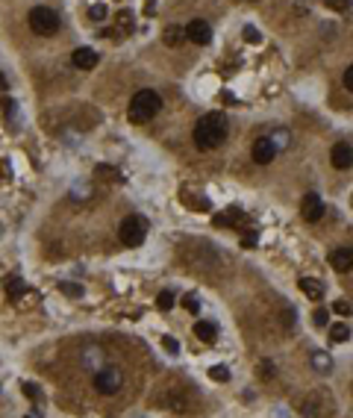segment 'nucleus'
<instances>
[{"label":"nucleus","instance_id":"f257e3e1","mask_svg":"<svg viewBox=\"0 0 353 418\" xmlns=\"http://www.w3.org/2000/svg\"><path fill=\"white\" fill-rule=\"evenodd\" d=\"M227 139V118L221 112H209L194 124V144L200 150H212Z\"/></svg>","mask_w":353,"mask_h":418},{"label":"nucleus","instance_id":"f03ea898","mask_svg":"<svg viewBox=\"0 0 353 418\" xmlns=\"http://www.w3.org/2000/svg\"><path fill=\"white\" fill-rule=\"evenodd\" d=\"M159 109H162V97H159V91H153V88H141V91H136V94H133L127 115H130V121H133V124H144V121H150Z\"/></svg>","mask_w":353,"mask_h":418},{"label":"nucleus","instance_id":"7ed1b4c3","mask_svg":"<svg viewBox=\"0 0 353 418\" xmlns=\"http://www.w3.org/2000/svg\"><path fill=\"white\" fill-rule=\"evenodd\" d=\"M118 236H121V242H124L127 248H138V245L147 239V221H144L141 215H130V218L121 221Z\"/></svg>","mask_w":353,"mask_h":418},{"label":"nucleus","instance_id":"20e7f679","mask_svg":"<svg viewBox=\"0 0 353 418\" xmlns=\"http://www.w3.org/2000/svg\"><path fill=\"white\" fill-rule=\"evenodd\" d=\"M29 27L35 35H53L59 29V15L47 6H35L29 9Z\"/></svg>","mask_w":353,"mask_h":418},{"label":"nucleus","instance_id":"39448f33","mask_svg":"<svg viewBox=\"0 0 353 418\" xmlns=\"http://www.w3.org/2000/svg\"><path fill=\"white\" fill-rule=\"evenodd\" d=\"M121 383H124V374H121V368H115V365H103V368L94 371V389H97L100 395H115V392L121 389Z\"/></svg>","mask_w":353,"mask_h":418},{"label":"nucleus","instance_id":"423d86ee","mask_svg":"<svg viewBox=\"0 0 353 418\" xmlns=\"http://www.w3.org/2000/svg\"><path fill=\"white\" fill-rule=\"evenodd\" d=\"M186 38H189L191 44H209V41H212V27H209V21L194 18V21L186 27Z\"/></svg>","mask_w":353,"mask_h":418},{"label":"nucleus","instance_id":"0eeeda50","mask_svg":"<svg viewBox=\"0 0 353 418\" xmlns=\"http://www.w3.org/2000/svg\"><path fill=\"white\" fill-rule=\"evenodd\" d=\"M300 215H303L306 221H312V224L324 218V203H321V197H318L315 192L303 195V200H300Z\"/></svg>","mask_w":353,"mask_h":418},{"label":"nucleus","instance_id":"6e6552de","mask_svg":"<svg viewBox=\"0 0 353 418\" xmlns=\"http://www.w3.org/2000/svg\"><path fill=\"white\" fill-rule=\"evenodd\" d=\"M277 156V144L271 139H256L253 141V162L256 165H271Z\"/></svg>","mask_w":353,"mask_h":418},{"label":"nucleus","instance_id":"1a4fd4ad","mask_svg":"<svg viewBox=\"0 0 353 418\" xmlns=\"http://www.w3.org/2000/svg\"><path fill=\"white\" fill-rule=\"evenodd\" d=\"M330 162H333V168H339V171L351 168L353 165V147L348 141H336L333 150H330Z\"/></svg>","mask_w":353,"mask_h":418},{"label":"nucleus","instance_id":"9d476101","mask_svg":"<svg viewBox=\"0 0 353 418\" xmlns=\"http://www.w3.org/2000/svg\"><path fill=\"white\" fill-rule=\"evenodd\" d=\"M71 62H74V68H80V71H91V68H97L100 56H97L91 47H77V50L71 53Z\"/></svg>","mask_w":353,"mask_h":418},{"label":"nucleus","instance_id":"9b49d317","mask_svg":"<svg viewBox=\"0 0 353 418\" xmlns=\"http://www.w3.org/2000/svg\"><path fill=\"white\" fill-rule=\"evenodd\" d=\"M330 265L336 271H351L353 268V248H336L330 253Z\"/></svg>","mask_w":353,"mask_h":418},{"label":"nucleus","instance_id":"f8f14e48","mask_svg":"<svg viewBox=\"0 0 353 418\" xmlns=\"http://www.w3.org/2000/svg\"><path fill=\"white\" fill-rule=\"evenodd\" d=\"M300 292H303L306 298L318 301V298L324 295V283H321L318 277H300Z\"/></svg>","mask_w":353,"mask_h":418},{"label":"nucleus","instance_id":"ddd939ff","mask_svg":"<svg viewBox=\"0 0 353 418\" xmlns=\"http://www.w3.org/2000/svg\"><path fill=\"white\" fill-rule=\"evenodd\" d=\"M194 336H197L200 342L212 345V342L218 339V327H215L212 321H197V324H194Z\"/></svg>","mask_w":353,"mask_h":418},{"label":"nucleus","instance_id":"4468645a","mask_svg":"<svg viewBox=\"0 0 353 418\" xmlns=\"http://www.w3.org/2000/svg\"><path fill=\"white\" fill-rule=\"evenodd\" d=\"M309 362H312V368H315V371H321V374L333 371V357H330L327 351H312Z\"/></svg>","mask_w":353,"mask_h":418},{"label":"nucleus","instance_id":"2eb2a0df","mask_svg":"<svg viewBox=\"0 0 353 418\" xmlns=\"http://www.w3.org/2000/svg\"><path fill=\"white\" fill-rule=\"evenodd\" d=\"M183 41H186V27H168L165 29V44L168 47H177Z\"/></svg>","mask_w":353,"mask_h":418},{"label":"nucleus","instance_id":"dca6fc26","mask_svg":"<svg viewBox=\"0 0 353 418\" xmlns=\"http://www.w3.org/2000/svg\"><path fill=\"white\" fill-rule=\"evenodd\" d=\"M242 221V209H230V212H224V215H215V224L218 227H233V224H239Z\"/></svg>","mask_w":353,"mask_h":418},{"label":"nucleus","instance_id":"f3484780","mask_svg":"<svg viewBox=\"0 0 353 418\" xmlns=\"http://www.w3.org/2000/svg\"><path fill=\"white\" fill-rule=\"evenodd\" d=\"M348 339H351V327H348V324H342V321H339V324H333V327H330V342H336V345H339V342H348Z\"/></svg>","mask_w":353,"mask_h":418},{"label":"nucleus","instance_id":"a211bd4d","mask_svg":"<svg viewBox=\"0 0 353 418\" xmlns=\"http://www.w3.org/2000/svg\"><path fill=\"white\" fill-rule=\"evenodd\" d=\"M6 292H9L12 298H21V295L27 292V289H24V280H21V277H15V274H12V277H6Z\"/></svg>","mask_w":353,"mask_h":418},{"label":"nucleus","instance_id":"6ab92c4d","mask_svg":"<svg viewBox=\"0 0 353 418\" xmlns=\"http://www.w3.org/2000/svg\"><path fill=\"white\" fill-rule=\"evenodd\" d=\"M156 307H159L162 312H168V309L174 307V292H168V289H162V292H159V298H156Z\"/></svg>","mask_w":353,"mask_h":418},{"label":"nucleus","instance_id":"aec40b11","mask_svg":"<svg viewBox=\"0 0 353 418\" xmlns=\"http://www.w3.org/2000/svg\"><path fill=\"white\" fill-rule=\"evenodd\" d=\"M209 377H212L215 383H227V380H230V368H227V365H212V368H209Z\"/></svg>","mask_w":353,"mask_h":418},{"label":"nucleus","instance_id":"412c9836","mask_svg":"<svg viewBox=\"0 0 353 418\" xmlns=\"http://www.w3.org/2000/svg\"><path fill=\"white\" fill-rule=\"evenodd\" d=\"M333 312L342 315V318H348V315H353V304L351 301H336V304H333Z\"/></svg>","mask_w":353,"mask_h":418},{"label":"nucleus","instance_id":"4be33fe9","mask_svg":"<svg viewBox=\"0 0 353 418\" xmlns=\"http://www.w3.org/2000/svg\"><path fill=\"white\" fill-rule=\"evenodd\" d=\"M59 289H62V295H68V298H80V295H82V286H80V283H62Z\"/></svg>","mask_w":353,"mask_h":418},{"label":"nucleus","instance_id":"5701e85b","mask_svg":"<svg viewBox=\"0 0 353 418\" xmlns=\"http://www.w3.org/2000/svg\"><path fill=\"white\" fill-rule=\"evenodd\" d=\"M242 35H244V41H253V44H259V41H262L259 29H256V27H250V24H247V27L242 29Z\"/></svg>","mask_w":353,"mask_h":418},{"label":"nucleus","instance_id":"b1692460","mask_svg":"<svg viewBox=\"0 0 353 418\" xmlns=\"http://www.w3.org/2000/svg\"><path fill=\"white\" fill-rule=\"evenodd\" d=\"M88 15H91V21H106V6H103V3H94V6L88 9Z\"/></svg>","mask_w":353,"mask_h":418},{"label":"nucleus","instance_id":"393cba45","mask_svg":"<svg viewBox=\"0 0 353 418\" xmlns=\"http://www.w3.org/2000/svg\"><path fill=\"white\" fill-rule=\"evenodd\" d=\"M162 348H168V354H180V342L171 336H162Z\"/></svg>","mask_w":353,"mask_h":418},{"label":"nucleus","instance_id":"a878e982","mask_svg":"<svg viewBox=\"0 0 353 418\" xmlns=\"http://www.w3.org/2000/svg\"><path fill=\"white\" fill-rule=\"evenodd\" d=\"M271 141H274V144H277V147H286V144H289V133H286V130H277V133H274V139H271Z\"/></svg>","mask_w":353,"mask_h":418},{"label":"nucleus","instance_id":"bb28decb","mask_svg":"<svg viewBox=\"0 0 353 418\" xmlns=\"http://www.w3.org/2000/svg\"><path fill=\"white\" fill-rule=\"evenodd\" d=\"M327 318H330V312H327V309H315V312H312V321H315V324H321V327L327 324Z\"/></svg>","mask_w":353,"mask_h":418},{"label":"nucleus","instance_id":"cd10ccee","mask_svg":"<svg viewBox=\"0 0 353 418\" xmlns=\"http://www.w3.org/2000/svg\"><path fill=\"white\" fill-rule=\"evenodd\" d=\"M186 309H189V312H200V304H197L194 295H186Z\"/></svg>","mask_w":353,"mask_h":418},{"label":"nucleus","instance_id":"c85d7f7f","mask_svg":"<svg viewBox=\"0 0 353 418\" xmlns=\"http://www.w3.org/2000/svg\"><path fill=\"white\" fill-rule=\"evenodd\" d=\"M259 371H262V377H274V362H259Z\"/></svg>","mask_w":353,"mask_h":418},{"label":"nucleus","instance_id":"c756f323","mask_svg":"<svg viewBox=\"0 0 353 418\" xmlns=\"http://www.w3.org/2000/svg\"><path fill=\"white\" fill-rule=\"evenodd\" d=\"M21 389H24V395H27V398H29V401H35V398H38V389H35V386H32V383H24V386H21Z\"/></svg>","mask_w":353,"mask_h":418},{"label":"nucleus","instance_id":"7c9ffc66","mask_svg":"<svg viewBox=\"0 0 353 418\" xmlns=\"http://www.w3.org/2000/svg\"><path fill=\"white\" fill-rule=\"evenodd\" d=\"M330 6H333L336 12H348V9H351V0H330Z\"/></svg>","mask_w":353,"mask_h":418},{"label":"nucleus","instance_id":"2f4dec72","mask_svg":"<svg viewBox=\"0 0 353 418\" xmlns=\"http://www.w3.org/2000/svg\"><path fill=\"white\" fill-rule=\"evenodd\" d=\"M345 88H348V91H353V65L345 71Z\"/></svg>","mask_w":353,"mask_h":418},{"label":"nucleus","instance_id":"473e14b6","mask_svg":"<svg viewBox=\"0 0 353 418\" xmlns=\"http://www.w3.org/2000/svg\"><path fill=\"white\" fill-rule=\"evenodd\" d=\"M256 245V236L250 233V236H242V248H253Z\"/></svg>","mask_w":353,"mask_h":418},{"label":"nucleus","instance_id":"72a5a7b5","mask_svg":"<svg viewBox=\"0 0 353 418\" xmlns=\"http://www.w3.org/2000/svg\"><path fill=\"white\" fill-rule=\"evenodd\" d=\"M283 324H286V327H292V324H295V312H292V309H286V312H283Z\"/></svg>","mask_w":353,"mask_h":418},{"label":"nucleus","instance_id":"f704fd0d","mask_svg":"<svg viewBox=\"0 0 353 418\" xmlns=\"http://www.w3.org/2000/svg\"><path fill=\"white\" fill-rule=\"evenodd\" d=\"M97 174H100V177H118V174H115L112 168H106V165H100V168H97Z\"/></svg>","mask_w":353,"mask_h":418},{"label":"nucleus","instance_id":"c9c22d12","mask_svg":"<svg viewBox=\"0 0 353 418\" xmlns=\"http://www.w3.org/2000/svg\"><path fill=\"white\" fill-rule=\"evenodd\" d=\"M153 6H156V0H147V12H150V9H153Z\"/></svg>","mask_w":353,"mask_h":418}]
</instances>
